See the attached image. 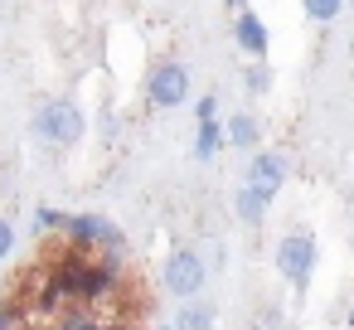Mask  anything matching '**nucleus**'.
I'll return each mask as SVG.
<instances>
[{"label": "nucleus", "mask_w": 354, "mask_h": 330, "mask_svg": "<svg viewBox=\"0 0 354 330\" xmlns=\"http://www.w3.org/2000/svg\"><path fill=\"white\" fill-rule=\"evenodd\" d=\"M233 44H238L243 54H252V59H267L272 35H267V25H262L252 10H238V20H233Z\"/></svg>", "instance_id": "0eeeda50"}, {"label": "nucleus", "mask_w": 354, "mask_h": 330, "mask_svg": "<svg viewBox=\"0 0 354 330\" xmlns=\"http://www.w3.org/2000/svg\"><path fill=\"white\" fill-rule=\"evenodd\" d=\"M10 253H15V223H10V219H0V262H6Z\"/></svg>", "instance_id": "f3484780"}, {"label": "nucleus", "mask_w": 354, "mask_h": 330, "mask_svg": "<svg viewBox=\"0 0 354 330\" xmlns=\"http://www.w3.org/2000/svg\"><path fill=\"white\" fill-rule=\"evenodd\" d=\"M272 262H277V272H281V282H286L291 291H306L310 277H315V262H320V243H315V233H310V228H291V233H281Z\"/></svg>", "instance_id": "f03ea898"}, {"label": "nucleus", "mask_w": 354, "mask_h": 330, "mask_svg": "<svg viewBox=\"0 0 354 330\" xmlns=\"http://www.w3.org/2000/svg\"><path fill=\"white\" fill-rule=\"evenodd\" d=\"M151 330H175V325H170V320H160V325H151Z\"/></svg>", "instance_id": "4be33fe9"}, {"label": "nucleus", "mask_w": 354, "mask_h": 330, "mask_svg": "<svg viewBox=\"0 0 354 330\" xmlns=\"http://www.w3.org/2000/svg\"><path fill=\"white\" fill-rule=\"evenodd\" d=\"M0 330H20V306H0Z\"/></svg>", "instance_id": "a211bd4d"}, {"label": "nucleus", "mask_w": 354, "mask_h": 330, "mask_svg": "<svg viewBox=\"0 0 354 330\" xmlns=\"http://www.w3.org/2000/svg\"><path fill=\"white\" fill-rule=\"evenodd\" d=\"M223 6H228V10H243V6H248V0H223Z\"/></svg>", "instance_id": "412c9836"}, {"label": "nucleus", "mask_w": 354, "mask_h": 330, "mask_svg": "<svg viewBox=\"0 0 354 330\" xmlns=\"http://www.w3.org/2000/svg\"><path fill=\"white\" fill-rule=\"evenodd\" d=\"M170 325H175V330H214V325H218V306H214L209 296H194V301H185V306L175 311Z\"/></svg>", "instance_id": "6e6552de"}, {"label": "nucleus", "mask_w": 354, "mask_h": 330, "mask_svg": "<svg viewBox=\"0 0 354 330\" xmlns=\"http://www.w3.org/2000/svg\"><path fill=\"white\" fill-rule=\"evenodd\" d=\"M204 282H209V262L199 257V248H189V243L170 248V257L160 267V286L180 301H194V296H204Z\"/></svg>", "instance_id": "7ed1b4c3"}, {"label": "nucleus", "mask_w": 354, "mask_h": 330, "mask_svg": "<svg viewBox=\"0 0 354 330\" xmlns=\"http://www.w3.org/2000/svg\"><path fill=\"white\" fill-rule=\"evenodd\" d=\"M64 223H68V214H64V209H54V204H39V209H35V233H39V238L64 233Z\"/></svg>", "instance_id": "4468645a"}, {"label": "nucleus", "mask_w": 354, "mask_h": 330, "mask_svg": "<svg viewBox=\"0 0 354 330\" xmlns=\"http://www.w3.org/2000/svg\"><path fill=\"white\" fill-rule=\"evenodd\" d=\"M243 88H248L252 98H267V93H272V68H267L262 59H252V64L243 68Z\"/></svg>", "instance_id": "ddd939ff"}, {"label": "nucleus", "mask_w": 354, "mask_h": 330, "mask_svg": "<svg viewBox=\"0 0 354 330\" xmlns=\"http://www.w3.org/2000/svg\"><path fill=\"white\" fill-rule=\"evenodd\" d=\"M223 136H228V146L252 151V146L262 141V127H257V117H252V112H233V117L223 122Z\"/></svg>", "instance_id": "1a4fd4ad"}, {"label": "nucleus", "mask_w": 354, "mask_h": 330, "mask_svg": "<svg viewBox=\"0 0 354 330\" xmlns=\"http://www.w3.org/2000/svg\"><path fill=\"white\" fill-rule=\"evenodd\" d=\"M107 330H136V325H131V320H112Z\"/></svg>", "instance_id": "aec40b11"}, {"label": "nucleus", "mask_w": 354, "mask_h": 330, "mask_svg": "<svg viewBox=\"0 0 354 330\" xmlns=\"http://www.w3.org/2000/svg\"><path fill=\"white\" fill-rule=\"evenodd\" d=\"M54 330H107V325H102L88 306H68V311L54 320Z\"/></svg>", "instance_id": "f8f14e48"}, {"label": "nucleus", "mask_w": 354, "mask_h": 330, "mask_svg": "<svg viewBox=\"0 0 354 330\" xmlns=\"http://www.w3.org/2000/svg\"><path fill=\"white\" fill-rule=\"evenodd\" d=\"M223 146H228V136H223V122H199L189 156H194V161H214V156H218Z\"/></svg>", "instance_id": "9b49d317"}, {"label": "nucleus", "mask_w": 354, "mask_h": 330, "mask_svg": "<svg viewBox=\"0 0 354 330\" xmlns=\"http://www.w3.org/2000/svg\"><path fill=\"white\" fill-rule=\"evenodd\" d=\"M286 175H291L286 151H257L252 165H248V185H252L257 194H267V199H277V190L286 185Z\"/></svg>", "instance_id": "423d86ee"}, {"label": "nucleus", "mask_w": 354, "mask_h": 330, "mask_svg": "<svg viewBox=\"0 0 354 330\" xmlns=\"http://www.w3.org/2000/svg\"><path fill=\"white\" fill-rule=\"evenodd\" d=\"M64 238H68L73 248H83V253H93V248H102V253H112V257L127 253V233H122L107 214H68Z\"/></svg>", "instance_id": "20e7f679"}, {"label": "nucleus", "mask_w": 354, "mask_h": 330, "mask_svg": "<svg viewBox=\"0 0 354 330\" xmlns=\"http://www.w3.org/2000/svg\"><path fill=\"white\" fill-rule=\"evenodd\" d=\"M199 122H218V98H214V93H204V98L194 102V127H199Z\"/></svg>", "instance_id": "dca6fc26"}, {"label": "nucleus", "mask_w": 354, "mask_h": 330, "mask_svg": "<svg viewBox=\"0 0 354 330\" xmlns=\"http://www.w3.org/2000/svg\"><path fill=\"white\" fill-rule=\"evenodd\" d=\"M349 243H354V228H349Z\"/></svg>", "instance_id": "b1692460"}, {"label": "nucleus", "mask_w": 354, "mask_h": 330, "mask_svg": "<svg viewBox=\"0 0 354 330\" xmlns=\"http://www.w3.org/2000/svg\"><path fill=\"white\" fill-rule=\"evenodd\" d=\"M146 98H151L156 107H180V102H189V68H185L180 59H160V64L151 68V78H146Z\"/></svg>", "instance_id": "39448f33"}, {"label": "nucleus", "mask_w": 354, "mask_h": 330, "mask_svg": "<svg viewBox=\"0 0 354 330\" xmlns=\"http://www.w3.org/2000/svg\"><path fill=\"white\" fill-rule=\"evenodd\" d=\"M267 209H272V199L267 194H257L252 185H243V190H233V214L248 223V228H257L262 219H267Z\"/></svg>", "instance_id": "9d476101"}, {"label": "nucleus", "mask_w": 354, "mask_h": 330, "mask_svg": "<svg viewBox=\"0 0 354 330\" xmlns=\"http://www.w3.org/2000/svg\"><path fill=\"white\" fill-rule=\"evenodd\" d=\"M281 320H286V315H281V306H272V311H262V325H267V330H281Z\"/></svg>", "instance_id": "6ab92c4d"}, {"label": "nucleus", "mask_w": 354, "mask_h": 330, "mask_svg": "<svg viewBox=\"0 0 354 330\" xmlns=\"http://www.w3.org/2000/svg\"><path fill=\"white\" fill-rule=\"evenodd\" d=\"M30 131L49 146H78L88 136V112L73 102V98H49L39 102V112L30 117Z\"/></svg>", "instance_id": "f257e3e1"}, {"label": "nucleus", "mask_w": 354, "mask_h": 330, "mask_svg": "<svg viewBox=\"0 0 354 330\" xmlns=\"http://www.w3.org/2000/svg\"><path fill=\"white\" fill-rule=\"evenodd\" d=\"M301 6H306V15H310L315 25H330V20L344 10V0H301Z\"/></svg>", "instance_id": "2eb2a0df"}, {"label": "nucleus", "mask_w": 354, "mask_h": 330, "mask_svg": "<svg viewBox=\"0 0 354 330\" xmlns=\"http://www.w3.org/2000/svg\"><path fill=\"white\" fill-rule=\"evenodd\" d=\"M349 330H354V306H349Z\"/></svg>", "instance_id": "5701e85b"}]
</instances>
